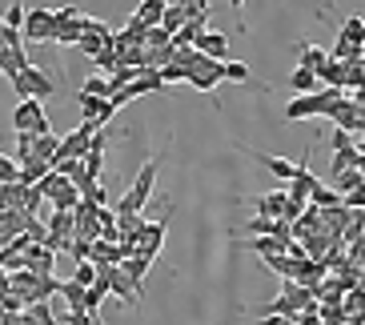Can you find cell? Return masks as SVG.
<instances>
[{"instance_id":"obj_43","label":"cell","mask_w":365,"mask_h":325,"mask_svg":"<svg viewBox=\"0 0 365 325\" xmlns=\"http://www.w3.org/2000/svg\"><path fill=\"white\" fill-rule=\"evenodd\" d=\"M229 9H233V12H241V9H245V0H229Z\"/></svg>"},{"instance_id":"obj_37","label":"cell","mask_w":365,"mask_h":325,"mask_svg":"<svg viewBox=\"0 0 365 325\" xmlns=\"http://www.w3.org/2000/svg\"><path fill=\"white\" fill-rule=\"evenodd\" d=\"M85 201H93V205H101V209H105V205H108L105 185H93V189H85Z\"/></svg>"},{"instance_id":"obj_39","label":"cell","mask_w":365,"mask_h":325,"mask_svg":"<svg viewBox=\"0 0 365 325\" xmlns=\"http://www.w3.org/2000/svg\"><path fill=\"white\" fill-rule=\"evenodd\" d=\"M181 4H185L189 16H205V12H209V0H181Z\"/></svg>"},{"instance_id":"obj_38","label":"cell","mask_w":365,"mask_h":325,"mask_svg":"<svg viewBox=\"0 0 365 325\" xmlns=\"http://www.w3.org/2000/svg\"><path fill=\"white\" fill-rule=\"evenodd\" d=\"M161 76H165V85H177V81H189V68H181V65H169Z\"/></svg>"},{"instance_id":"obj_3","label":"cell","mask_w":365,"mask_h":325,"mask_svg":"<svg viewBox=\"0 0 365 325\" xmlns=\"http://www.w3.org/2000/svg\"><path fill=\"white\" fill-rule=\"evenodd\" d=\"M12 129L16 133H36V137H44L48 129V117H44V100H21V105L12 108Z\"/></svg>"},{"instance_id":"obj_7","label":"cell","mask_w":365,"mask_h":325,"mask_svg":"<svg viewBox=\"0 0 365 325\" xmlns=\"http://www.w3.org/2000/svg\"><path fill=\"white\" fill-rule=\"evenodd\" d=\"M249 205L257 209V217H269V221H285L289 193H261V197H249Z\"/></svg>"},{"instance_id":"obj_8","label":"cell","mask_w":365,"mask_h":325,"mask_svg":"<svg viewBox=\"0 0 365 325\" xmlns=\"http://www.w3.org/2000/svg\"><path fill=\"white\" fill-rule=\"evenodd\" d=\"M165 229H169V213H165L161 221H149V225H145V233H140V253L157 257V253L165 249Z\"/></svg>"},{"instance_id":"obj_16","label":"cell","mask_w":365,"mask_h":325,"mask_svg":"<svg viewBox=\"0 0 365 325\" xmlns=\"http://www.w3.org/2000/svg\"><path fill=\"white\" fill-rule=\"evenodd\" d=\"M297 48H301L297 65L301 68H313V73H322V68L329 65V56H333V53H325V48H317V44H309V41H297Z\"/></svg>"},{"instance_id":"obj_5","label":"cell","mask_w":365,"mask_h":325,"mask_svg":"<svg viewBox=\"0 0 365 325\" xmlns=\"http://www.w3.org/2000/svg\"><path fill=\"white\" fill-rule=\"evenodd\" d=\"M56 36V12L53 9H29V21H24V41H36V44H44V41H53Z\"/></svg>"},{"instance_id":"obj_35","label":"cell","mask_w":365,"mask_h":325,"mask_svg":"<svg viewBox=\"0 0 365 325\" xmlns=\"http://www.w3.org/2000/svg\"><path fill=\"white\" fill-rule=\"evenodd\" d=\"M361 85H365V65H361V61H354V65H349V81H345V88H354V93H357Z\"/></svg>"},{"instance_id":"obj_22","label":"cell","mask_w":365,"mask_h":325,"mask_svg":"<svg viewBox=\"0 0 365 325\" xmlns=\"http://www.w3.org/2000/svg\"><path fill=\"white\" fill-rule=\"evenodd\" d=\"M289 85H293V93H301V97H309V93H317V73H313V68H301V65H293V73H289Z\"/></svg>"},{"instance_id":"obj_2","label":"cell","mask_w":365,"mask_h":325,"mask_svg":"<svg viewBox=\"0 0 365 325\" xmlns=\"http://www.w3.org/2000/svg\"><path fill=\"white\" fill-rule=\"evenodd\" d=\"M9 85H12V93H16L21 100H33V97H36V100H48V97L56 93V81L44 73V68H36V65L24 68L21 76H12Z\"/></svg>"},{"instance_id":"obj_36","label":"cell","mask_w":365,"mask_h":325,"mask_svg":"<svg viewBox=\"0 0 365 325\" xmlns=\"http://www.w3.org/2000/svg\"><path fill=\"white\" fill-rule=\"evenodd\" d=\"M297 325H325V317H322V301L309 305V309H305V314L297 317Z\"/></svg>"},{"instance_id":"obj_40","label":"cell","mask_w":365,"mask_h":325,"mask_svg":"<svg viewBox=\"0 0 365 325\" xmlns=\"http://www.w3.org/2000/svg\"><path fill=\"white\" fill-rule=\"evenodd\" d=\"M0 325H24V314H4V321Z\"/></svg>"},{"instance_id":"obj_34","label":"cell","mask_w":365,"mask_h":325,"mask_svg":"<svg viewBox=\"0 0 365 325\" xmlns=\"http://www.w3.org/2000/svg\"><path fill=\"white\" fill-rule=\"evenodd\" d=\"M341 149H357L354 133H345V129H333V153H341Z\"/></svg>"},{"instance_id":"obj_12","label":"cell","mask_w":365,"mask_h":325,"mask_svg":"<svg viewBox=\"0 0 365 325\" xmlns=\"http://www.w3.org/2000/svg\"><path fill=\"white\" fill-rule=\"evenodd\" d=\"M293 189H289V197H301V201H313V189H317V177L309 173V153H305V157H301V169H297V177H293Z\"/></svg>"},{"instance_id":"obj_29","label":"cell","mask_w":365,"mask_h":325,"mask_svg":"<svg viewBox=\"0 0 365 325\" xmlns=\"http://www.w3.org/2000/svg\"><path fill=\"white\" fill-rule=\"evenodd\" d=\"M221 81H225V76H221V65H217V73H193V76H189V85L201 88V93H213Z\"/></svg>"},{"instance_id":"obj_20","label":"cell","mask_w":365,"mask_h":325,"mask_svg":"<svg viewBox=\"0 0 365 325\" xmlns=\"http://www.w3.org/2000/svg\"><path fill=\"white\" fill-rule=\"evenodd\" d=\"M153 261H157V257H149V253H140V249L125 257V273H129V277L140 285V289H145V273H149V265H153Z\"/></svg>"},{"instance_id":"obj_42","label":"cell","mask_w":365,"mask_h":325,"mask_svg":"<svg viewBox=\"0 0 365 325\" xmlns=\"http://www.w3.org/2000/svg\"><path fill=\"white\" fill-rule=\"evenodd\" d=\"M345 325H365V309H361V314H354V317H349Z\"/></svg>"},{"instance_id":"obj_21","label":"cell","mask_w":365,"mask_h":325,"mask_svg":"<svg viewBox=\"0 0 365 325\" xmlns=\"http://www.w3.org/2000/svg\"><path fill=\"white\" fill-rule=\"evenodd\" d=\"M53 173V161H44V157H33V161H24V169H21V181L33 189V185H41L44 177Z\"/></svg>"},{"instance_id":"obj_6","label":"cell","mask_w":365,"mask_h":325,"mask_svg":"<svg viewBox=\"0 0 365 325\" xmlns=\"http://www.w3.org/2000/svg\"><path fill=\"white\" fill-rule=\"evenodd\" d=\"M309 117H325V88L285 105V120H309Z\"/></svg>"},{"instance_id":"obj_18","label":"cell","mask_w":365,"mask_h":325,"mask_svg":"<svg viewBox=\"0 0 365 325\" xmlns=\"http://www.w3.org/2000/svg\"><path fill=\"white\" fill-rule=\"evenodd\" d=\"M81 93H88V97H101V100H113V93H117V81L113 76H105V73H93L81 85Z\"/></svg>"},{"instance_id":"obj_44","label":"cell","mask_w":365,"mask_h":325,"mask_svg":"<svg viewBox=\"0 0 365 325\" xmlns=\"http://www.w3.org/2000/svg\"><path fill=\"white\" fill-rule=\"evenodd\" d=\"M281 325H297V317H285V321H281Z\"/></svg>"},{"instance_id":"obj_14","label":"cell","mask_w":365,"mask_h":325,"mask_svg":"<svg viewBox=\"0 0 365 325\" xmlns=\"http://www.w3.org/2000/svg\"><path fill=\"white\" fill-rule=\"evenodd\" d=\"M0 68H4V76H21L24 68H33V61H29V53L24 48H0Z\"/></svg>"},{"instance_id":"obj_11","label":"cell","mask_w":365,"mask_h":325,"mask_svg":"<svg viewBox=\"0 0 365 325\" xmlns=\"http://www.w3.org/2000/svg\"><path fill=\"white\" fill-rule=\"evenodd\" d=\"M241 149H245V145H241ZM245 153H249V157H257L269 173L281 177V181H293V177H297V169H301V165H289L285 157H269V153H261V149H245Z\"/></svg>"},{"instance_id":"obj_28","label":"cell","mask_w":365,"mask_h":325,"mask_svg":"<svg viewBox=\"0 0 365 325\" xmlns=\"http://www.w3.org/2000/svg\"><path fill=\"white\" fill-rule=\"evenodd\" d=\"M61 297L68 301V309H85V297H88V289H85V285H76L73 277H68V282H65V289H61Z\"/></svg>"},{"instance_id":"obj_1","label":"cell","mask_w":365,"mask_h":325,"mask_svg":"<svg viewBox=\"0 0 365 325\" xmlns=\"http://www.w3.org/2000/svg\"><path fill=\"white\" fill-rule=\"evenodd\" d=\"M165 161V153H157L153 161L140 165V173L129 181V193L117 201V213H140V209L149 205V197H153V185H157V165Z\"/></svg>"},{"instance_id":"obj_33","label":"cell","mask_w":365,"mask_h":325,"mask_svg":"<svg viewBox=\"0 0 365 325\" xmlns=\"http://www.w3.org/2000/svg\"><path fill=\"white\" fill-rule=\"evenodd\" d=\"M65 325H101V317H93L88 309H68Z\"/></svg>"},{"instance_id":"obj_10","label":"cell","mask_w":365,"mask_h":325,"mask_svg":"<svg viewBox=\"0 0 365 325\" xmlns=\"http://www.w3.org/2000/svg\"><path fill=\"white\" fill-rule=\"evenodd\" d=\"M24 265L36 273V277H53V265H56V249L48 245H33V249L24 253Z\"/></svg>"},{"instance_id":"obj_13","label":"cell","mask_w":365,"mask_h":325,"mask_svg":"<svg viewBox=\"0 0 365 325\" xmlns=\"http://www.w3.org/2000/svg\"><path fill=\"white\" fill-rule=\"evenodd\" d=\"M193 48H201L205 56H213V61H221V65H225V56H229V36H225V33H213V29H209V33H205L201 41L193 44Z\"/></svg>"},{"instance_id":"obj_30","label":"cell","mask_w":365,"mask_h":325,"mask_svg":"<svg viewBox=\"0 0 365 325\" xmlns=\"http://www.w3.org/2000/svg\"><path fill=\"white\" fill-rule=\"evenodd\" d=\"M221 76L233 81V85H245V81H249V65H245V61H225V65H221Z\"/></svg>"},{"instance_id":"obj_19","label":"cell","mask_w":365,"mask_h":325,"mask_svg":"<svg viewBox=\"0 0 365 325\" xmlns=\"http://www.w3.org/2000/svg\"><path fill=\"white\" fill-rule=\"evenodd\" d=\"M189 21H193V16L185 12V4H181V0H169V9H165V24H161V29H165V33H173V36H177V33H181V29H185Z\"/></svg>"},{"instance_id":"obj_25","label":"cell","mask_w":365,"mask_h":325,"mask_svg":"<svg viewBox=\"0 0 365 325\" xmlns=\"http://www.w3.org/2000/svg\"><path fill=\"white\" fill-rule=\"evenodd\" d=\"M337 129H345V133H357V137H365V108H361V105H349V113H345V117L337 120Z\"/></svg>"},{"instance_id":"obj_23","label":"cell","mask_w":365,"mask_h":325,"mask_svg":"<svg viewBox=\"0 0 365 325\" xmlns=\"http://www.w3.org/2000/svg\"><path fill=\"white\" fill-rule=\"evenodd\" d=\"M313 205L317 209H341L345 205V193L341 189H329V185H317V189H313Z\"/></svg>"},{"instance_id":"obj_41","label":"cell","mask_w":365,"mask_h":325,"mask_svg":"<svg viewBox=\"0 0 365 325\" xmlns=\"http://www.w3.org/2000/svg\"><path fill=\"white\" fill-rule=\"evenodd\" d=\"M354 105H361V108H365V85H361V88H357V93H354Z\"/></svg>"},{"instance_id":"obj_32","label":"cell","mask_w":365,"mask_h":325,"mask_svg":"<svg viewBox=\"0 0 365 325\" xmlns=\"http://www.w3.org/2000/svg\"><path fill=\"white\" fill-rule=\"evenodd\" d=\"M169 44H173V33H165V29H149L145 48H169Z\"/></svg>"},{"instance_id":"obj_9","label":"cell","mask_w":365,"mask_h":325,"mask_svg":"<svg viewBox=\"0 0 365 325\" xmlns=\"http://www.w3.org/2000/svg\"><path fill=\"white\" fill-rule=\"evenodd\" d=\"M125 245H117V241H105V237H97L93 241V261H97L101 269H108V265H125Z\"/></svg>"},{"instance_id":"obj_17","label":"cell","mask_w":365,"mask_h":325,"mask_svg":"<svg viewBox=\"0 0 365 325\" xmlns=\"http://www.w3.org/2000/svg\"><path fill=\"white\" fill-rule=\"evenodd\" d=\"M317 81H325L329 88H345V81H349V61H337V56H329V65L317 73Z\"/></svg>"},{"instance_id":"obj_24","label":"cell","mask_w":365,"mask_h":325,"mask_svg":"<svg viewBox=\"0 0 365 325\" xmlns=\"http://www.w3.org/2000/svg\"><path fill=\"white\" fill-rule=\"evenodd\" d=\"M73 282H76V285H85V289H93V285L101 282V265H97V261H76Z\"/></svg>"},{"instance_id":"obj_26","label":"cell","mask_w":365,"mask_h":325,"mask_svg":"<svg viewBox=\"0 0 365 325\" xmlns=\"http://www.w3.org/2000/svg\"><path fill=\"white\" fill-rule=\"evenodd\" d=\"M76 105H81V120H93V125H97L105 100H101V97H88V93H76Z\"/></svg>"},{"instance_id":"obj_4","label":"cell","mask_w":365,"mask_h":325,"mask_svg":"<svg viewBox=\"0 0 365 325\" xmlns=\"http://www.w3.org/2000/svg\"><path fill=\"white\" fill-rule=\"evenodd\" d=\"M105 277H108V293L117 297L120 305H129V309H140V285L133 282L129 273H125V265H108L105 269Z\"/></svg>"},{"instance_id":"obj_27","label":"cell","mask_w":365,"mask_h":325,"mask_svg":"<svg viewBox=\"0 0 365 325\" xmlns=\"http://www.w3.org/2000/svg\"><path fill=\"white\" fill-rule=\"evenodd\" d=\"M21 169H24V165L16 161V157L0 153V185H16V181H21Z\"/></svg>"},{"instance_id":"obj_15","label":"cell","mask_w":365,"mask_h":325,"mask_svg":"<svg viewBox=\"0 0 365 325\" xmlns=\"http://www.w3.org/2000/svg\"><path fill=\"white\" fill-rule=\"evenodd\" d=\"M29 197H33V189H29L24 181L0 185V205H4V209H29Z\"/></svg>"},{"instance_id":"obj_31","label":"cell","mask_w":365,"mask_h":325,"mask_svg":"<svg viewBox=\"0 0 365 325\" xmlns=\"http://www.w3.org/2000/svg\"><path fill=\"white\" fill-rule=\"evenodd\" d=\"M357 185H365V177H361V169H345V173H337V189H341L345 197L354 193Z\"/></svg>"}]
</instances>
